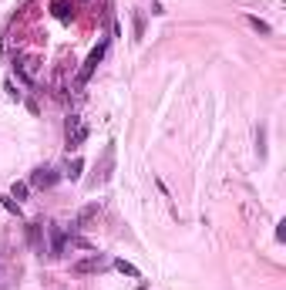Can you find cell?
<instances>
[{
	"label": "cell",
	"mask_w": 286,
	"mask_h": 290,
	"mask_svg": "<svg viewBox=\"0 0 286 290\" xmlns=\"http://www.w3.org/2000/svg\"><path fill=\"white\" fill-rule=\"evenodd\" d=\"M4 91H7V95H11V98H21V91H17V85H14L11 78L4 81Z\"/></svg>",
	"instance_id": "cell-17"
},
{
	"label": "cell",
	"mask_w": 286,
	"mask_h": 290,
	"mask_svg": "<svg viewBox=\"0 0 286 290\" xmlns=\"http://www.w3.org/2000/svg\"><path fill=\"white\" fill-rule=\"evenodd\" d=\"M0 206H4L7 212H14L17 220H24V209H21V202L14 199V196H0Z\"/></svg>",
	"instance_id": "cell-11"
},
{
	"label": "cell",
	"mask_w": 286,
	"mask_h": 290,
	"mask_svg": "<svg viewBox=\"0 0 286 290\" xmlns=\"http://www.w3.org/2000/svg\"><path fill=\"white\" fill-rule=\"evenodd\" d=\"M111 169H115V142L105 145V152H101V172L91 179V186H94V189H98V186H105V182L111 179Z\"/></svg>",
	"instance_id": "cell-3"
},
{
	"label": "cell",
	"mask_w": 286,
	"mask_h": 290,
	"mask_svg": "<svg viewBox=\"0 0 286 290\" xmlns=\"http://www.w3.org/2000/svg\"><path fill=\"white\" fill-rule=\"evenodd\" d=\"M57 179H61V172H57V169H51V166H37V169L31 172V182H27V186H34V189H54Z\"/></svg>",
	"instance_id": "cell-2"
},
{
	"label": "cell",
	"mask_w": 286,
	"mask_h": 290,
	"mask_svg": "<svg viewBox=\"0 0 286 290\" xmlns=\"http://www.w3.org/2000/svg\"><path fill=\"white\" fill-rule=\"evenodd\" d=\"M98 216H101V206H98V202H88L84 209L77 212V220H74V223H71V233H77V230H88V226L94 223Z\"/></svg>",
	"instance_id": "cell-7"
},
{
	"label": "cell",
	"mask_w": 286,
	"mask_h": 290,
	"mask_svg": "<svg viewBox=\"0 0 286 290\" xmlns=\"http://www.w3.org/2000/svg\"><path fill=\"white\" fill-rule=\"evenodd\" d=\"M105 267H108V260L101 257V253H91V257L74 260V263H71V270H74V273H101Z\"/></svg>",
	"instance_id": "cell-6"
},
{
	"label": "cell",
	"mask_w": 286,
	"mask_h": 290,
	"mask_svg": "<svg viewBox=\"0 0 286 290\" xmlns=\"http://www.w3.org/2000/svg\"><path fill=\"white\" fill-rule=\"evenodd\" d=\"M246 24H249V27H253L256 34H263V37H266V34H269V31H273V27H269V24H266V21H259V17H253V14L246 17Z\"/></svg>",
	"instance_id": "cell-13"
},
{
	"label": "cell",
	"mask_w": 286,
	"mask_h": 290,
	"mask_svg": "<svg viewBox=\"0 0 286 290\" xmlns=\"http://www.w3.org/2000/svg\"><path fill=\"white\" fill-rule=\"evenodd\" d=\"M81 172H84V159L74 156V159H71V162L64 166V172H61V176H67L71 182H77V179H81Z\"/></svg>",
	"instance_id": "cell-9"
},
{
	"label": "cell",
	"mask_w": 286,
	"mask_h": 290,
	"mask_svg": "<svg viewBox=\"0 0 286 290\" xmlns=\"http://www.w3.org/2000/svg\"><path fill=\"white\" fill-rule=\"evenodd\" d=\"M27 236H31V246L34 253H47V243H44V223H27Z\"/></svg>",
	"instance_id": "cell-8"
},
{
	"label": "cell",
	"mask_w": 286,
	"mask_h": 290,
	"mask_svg": "<svg viewBox=\"0 0 286 290\" xmlns=\"http://www.w3.org/2000/svg\"><path fill=\"white\" fill-rule=\"evenodd\" d=\"M51 11H54V17H61V21H67V17L74 14V7H67L64 0H57V4H51Z\"/></svg>",
	"instance_id": "cell-14"
},
{
	"label": "cell",
	"mask_w": 286,
	"mask_h": 290,
	"mask_svg": "<svg viewBox=\"0 0 286 290\" xmlns=\"http://www.w3.org/2000/svg\"><path fill=\"white\" fill-rule=\"evenodd\" d=\"M84 138H88V125H81V118L71 115V118H67V152H71V149H81Z\"/></svg>",
	"instance_id": "cell-4"
},
{
	"label": "cell",
	"mask_w": 286,
	"mask_h": 290,
	"mask_svg": "<svg viewBox=\"0 0 286 290\" xmlns=\"http://www.w3.org/2000/svg\"><path fill=\"white\" fill-rule=\"evenodd\" d=\"M27 192H31V186H27V182H14V189H11V196H14V199H17V202H21L24 196H27Z\"/></svg>",
	"instance_id": "cell-16"
},
{
	"label": "cell",
	"mask_w": 286,
	"mask_h": 290,
	"mask_svg": "<svg viewBox=\"0 0 286 290\" xmlns=\"http://www.w3.org/2000/svg\"><path fill=\"white\" fill-rule=\"evenodd\" d=\"M14 64H17V75H21V78L27 81V85H34V81H37V71H41V61H37L34 54H24V57H17Z\"/></svg>",
	"instance_id": "cell-5"
},
{
	"label": "cell",
	"mask_w": 286,
	"mask_h": 290,
	"mask_svg": "<svg viewBox=\"0 0 286 290\" xmlns=\"http://www.w3.org/2000/svg\"><path fill=\"white\" fill-rule=\"evenodd\" d=\"M105 51H108V41H101L98 47H91V54H88V61H84V67L77 71V88H84L91 81V75H94V67L101 64V57H105Z\"/></svg>",
	"instance_id": "cell-1"
},
{
	"label": "cell",
	"mask_w": 286,
	"mask_h": 290,
	"mask_svg": "<svg viewBox=\"0 0 286 290\" xmlns=\"http://www.w3.org/2000/svg\"><path fill=\"white\" fill-rule=\"evenodd\" d=\"M132 24H135V41L145 37V11H132Z\"/></svg>",
	"instance_id": "cell-12"
},
{
	"label": "cell",
	"mask_w": 286,
	"mask_h": 290,
	"mask_svg": "<svg viewBox=\"0 0 286 290\" xmlns=\"http://www.w3.org/2000/svg\"><path fill=\"white\" fill-rule=\"evenodd\" d=\"M111 267L118 270V273H125V277H135V280L142 277V270L135 267V263H128V260H115V263H111Z\"/></svg>",
	"instance_id": "cell-10"
},
{
	"label": "cell",
	"mask_w": 286,
	"mask_h": 290,
	"mask_svg": "<svg viewBox=\"0 0 286 290\" xmlns=\"http://www.w3.org/2000/svg\"><path fill=\"white\" fill-rule=\"evenodd\" d=\"M256 152H259V159H266V128L259 125V132H256Z\"/></svg>",
	"instance_id": "cell-15"
}]
</instances>
